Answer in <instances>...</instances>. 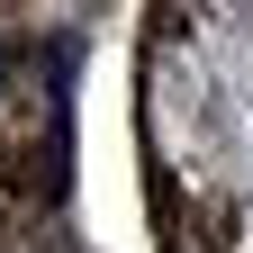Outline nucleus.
Segmentation results:
<instances>
[]
</instances>
